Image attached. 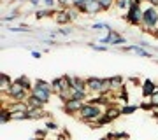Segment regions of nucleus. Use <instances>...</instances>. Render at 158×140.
Listing matches in <instances>:
<instances>
[{
    "mask_svg": "<svg viewBox=\"0 0 158 140\" xmlns=\"http://www.w3.org/2000/svg\"><path fill=\"white\" fill-rule=\"evenodd\" d=\"M121 116V107H116V105H109L104 109V112H102V116L98 119H97V123H93L90 126V128L97 130V128H102V126H106V124L113 123V121H116V119Z\"/></svg>",
    "mask_w": 158,
    "mask_h": 140,
    "instance_id": "nucleus-3",
    "label": "nucleus"
},
{
    "mask_svg": "<svg viewBox=\"0 0 158 140\" xmlns=\"http://www.w3.org/2000/svg\"><path fill=\"white\" fill-rule=\"evenodd\" d=\"M32 95H34L35 98H39L40 102H44V103H49V100H51V96H53V93H51V91H46V90L34 88V90H32Z\"/></svg>",
    "mask_w": 158,
    "mask_h": 140,
    "instance_id": "nucleus-16",
    "label": "nucleus"
},
{
    "mask_svg": "<svg viewBox=\"0 0 158 140\" xmlns=\"http://www.w3.org/2000/svg\"><path fill=\"white\" fill-rule=\"evenodd\" d=\"M70 77V88L74 91H88V86H86V79H81L77 75H69Z\"/></svg>",
    "mask_w": 158,
    "mask_h": 140,
    "instance_id": "nucleus-12",
    "label": "nucleus"
},
{
    "mask_svg": "<svg viewBox=\"0 0 158 140\" xmlns=\"http://www.w3.org/2000/svg\"><path fill=\"white\" fill-rule=\"evenodd\" d=\"M109 79V88H111V93H119V91L125 88V79L121 75H113V77H107Z\"/></svg>",
    "mask_w": 158,
    "mask_h": 140,
    "instance_id": "nucleus-9",
    "label": "nucleus"
},
{
    "mask_svg": "<svg viewBox=\"0 0 158 140\" xmlns=\"http://www.w3.org/2000/svg\"><path fill=\"white\" fill-rule=\"evenodd\" d=\"M25 2H28V0H25Z\"/></svg>",
    "mask_w": 158,
    "mask_h": 140,
    "instance_id": "nucleus-44",
    "label": "nucleus"
},
{
    "mask_svg": "<svg viewBox=\"0 0 158 140\" xmlns=\"http://www.w3.org/2000/svg\"><path fill=\"white\" fill-rule=\"evenodd\" d=\"M142 2H144V0H130V6H132V4H142Z\"/></svg>",
    "mask_w": 158,
    "mask_h": 140,
    "instance_id": "nucleus-42",
    "label": "nucleus"
},
{
    "mask_svg": "<svg viewBox=\"0 0 158 140\" xmlns=\"http://www.w3.org/2000/svg\"><path fill=\"white\" fill-rule=\"evenodd\" d=\"M91 32H98V34H109L111 30H114L109 23H91L90 26Z\"/></svg>",
    "mask_w": 158,
    "mask_h": 140,
    "instance_id": "nucleus-17",
    "label": "nucleus"
},
{
    "mask_svg": "<svg viewBox=\"0 0 158 140\" xmlns=\"http://www.w3.org/2000/svg\"><path fill=\"white\" fill-rule=\"evenodd\" d=\"M48 118V112L42 110V109H30L28 110V119H46Z\"/></svg>",
    "mask_w": 158,
    "mask_h": 140,
    "instance_id": "nucleus-20",
    "label": "nucleus"
},
{
    "mask_svg": "<svg viewBox=\"0 0 158 140\" xmlns=\"http://www.w3.org/2000/svg\"><path fill=\"white\" fill-rule=\"evenodd\" d=\"M98 12H104L102 11V7H100V4H98V0H86L85 14H88V16H95V14H98Z\"/></svg>",
    "mask_w": 158,
    "mask_h": 140,
    "instance_id": "nucleus-11",
    "label": "nucleus"
},
{
    "mask_svg": "<svg viewBox=\"0 0 158 140\" xmlns=\"http://www.w3.org/2000/svg\"><path fill=\"white\" fill-rule=\"evenodd\" d=\"M155 30H158V7L146 6L142 11V34H153Z\"/></svg>",
    "mask_w": 158,
    "mask_h": 140,
    "instance_id": "nucleus-1",
    "label": "nucleus"
},
{
    "mask_svg": "<svg viewBox=\"0 0 158 140\" xmlns=\"http://www.w3.org/2000/svg\"><path fill=\"white\" fill-rule=\"evenodd\" d=\"M12 84H14V81L11 79V75H7L6 72L0 74V93H2V96L9 91V88H11Z\"/></svg>",
    "mask_w": 158,
    "mask_h": 140,
    "instance_id": "nucleus-13",
    "label": "nucleus"
},
{
    "mask_svg": "<svg viewBox=\"0 0 158 140\" xmlns=\"http://www.w3.org/2000/svg\"><path fill=\"white\" fill-rule=\"evenodd\" d=\"M104 109H106V107H100V105H95V103H88V102H85L83 109L77 112V118L81 119L83 123L93 124V123H97V119L102 116Z\"/></svg>",
    "mask_w": 158,
    "mask_h": 140,
    "instance_id": "nucleus-2",
    "label": "nucleus"
},
{
    "mask_svg": "<svg viewBox=\"0 0 158 140\" xmlns=\"http://www.w3.org/2000/svg\"><path fill=\"white\" fill-rule=\"evenodd\" d=\"M86 86H88V93H95V95H109L111 88H109V79H102V77H91L86 79Z\"/></svg>",
    "mask_w": 158,
    "mask_h": 140,
    "instance_id": "nucleus-4",
    "label": "nucleus"
},
{
    "mask_svg": "<svg viewBox=\"0 0 158 140\" xmlns=\"http://www.w3.org/2000/svg\"><path fill=\"white\" fill-rule=\"evenodd\" d=\"M155 91H156V84L153 82L151 79H144V81H142V84H141V93H142V96H144V98H149V96H151Z\"/></svg>",
    "mask_w": 158,
    "mask_h": 140,
    "instance_id": "nucleus-10",
    "label": "nucleus"
},
{
    "mask_svg": "<svg viewBox=\"0 0 158 140\" xmlns=\"http://www.w3.org/2000/svg\"><path fill=\"white\" fill-rule=\"evenodd\" d=\"M148 2V6H153V7H158V0H144Z\"/></svg>",
    "mask_w": 158,
    "mask_h": 140,
    "instance_id": "nucleus-40",
    "label": "nucleus"
},
{
    "mask_svg": "<svg viewBox=\"0 0 158 140\" xmlns=\"http://www.w3.org/2000/svg\"><path fill=\"white\" fill-rule=\"evenodd\" d=\"M28 119V112H11V121H25Z\"/></svg>",
    "mask_w": 158,
    "mask_h": 140,
    "instance_id": "nucleus-28",
    "label": "nucleus"
},
{
    "mask_svg": "<svg viewBox=\"0 0 158 140\" xmlns=\"http://www.w3.org/2000/svg\"><path fill=\"white\" fill-rule=\"evenodd\" d=\"M139 110V105H135V103H134V105H123L121 107V116H130V114H134V112H137Z\"/></svg>",
    "mask_w": 158,
    "mask_h": 140,
    "instance_id": "nucleus-25",
    "label": "nucleus"
},
{
    "mask_svg": "<svg viewBox=\"0 0 158 140\" xmlns=\"http://www.w3.org/2000/svg\"><path fill=\"white\" fill-rule=\"evenodd\" d=\"M27 103H28L30 109H42V110H44V105H46L44 102H40L39 98H35L32 93H30V96H28V100H27Z\"/></svg>",
    "mask_w": 158,
    "mask_h": 140,
    "instance_id": "nucleus-23",
    "label": "nucleus"
},
{
    "mask_svg": "<svg viewBox=\"0 0 158 140\" xmlns=\"http://www.w3.org/2000/svg\"><path fill=\"white\" fill-rule=\"evenodd\" d=\"M46 130H48V131H56L58 130V124L55 123V121H51V119H48V121H46Z\"/></svg>",
    "mask_w": 158,
    "mask_h": 140,
    "instance_id": "nucleus-35",
    "label": "nucleus"
},
{
    "mask_svg": "<svg viewBox=\"0 0 158 140\" xmlns=\"http://www.w3.org/2000/svg\"><path fill=\"white\" fill-rule=\"evenodd\" d=\"M9 112H28L30 107L27 102H12V103H9V105L6 107Z\"/></svg>",
    "mask_w": 158,
    "mask_h": 140,
    "instance_id": "nucleus-15",
    "label": "nucleus"
},
{
    "mask_svg": "<svg viewBox=\"0 0 158 140\" xmlns=\"http://www.w3.org/2000/svg\"><path fill=\"white\" fill-rule=\"evenodd\" d=\"M58 6H60V9H69V7H72V0H58Z\"/></svg>",
    "mask_w": 158,
    "mask_h": 140,
    "instance_id": "nucleus-36",
    "label": "nucleus"
},
{
    "mask_svg": "<svg viewBox=\"0 0 158 140\" xmlns=\"http://www.w3.org/2000/svg\"><path fill=\"white\" fill-rule=\"evenodd\" d=\"M114 7H116V9H119V11H128V7H130V0H116Z\"/></svg>",
    "mask_w": 158,
    "mask_h": 140,
    "instance_id": "nucleus-31",
    "label": "nucleus"
},
{
    "mask_svg": "<svg viewBox=\"0 0 158 140\" xmlns=\"http://www.w3.org/2000/svg\"><path fill=\"white\" fill-rule=\"evenodd\" d=\"M56 11H53V9H35V19H44V18H55Z\"/></svg>",
    "mask_w": 158,
    "mask_h": 140,
    "instance_id": "nucleus-19",
    "label": "nucleus"
},
{
    "mask_svg": "<svg viewBox=\"0 0 158 140\" xmlns=\"http://www.w3.org/2000/svg\"><path fill=\"white\" fill-rule=\"evenodd\" d=\"M88 47H91L93 51H98V53L109 51V46H102V44H97V42H88Z\"/></svg>",
    "mask_w": 158,
    "mask_h": 140,
    "instance_id": "nucleus-30",
    "label": "nucleus"
},
{
    "mask_svg": "<svg viewBox=\"0 0 158 140\" xmlns=\"http://www.w3.org/2000/svg\"><path fill=\"white\" fill-rule=\"evenodd\" d=\"M128 81H130V82H134V86H141V84H142L137 77H128Z\"/></svg>",
    "mask_w": 158,
    "mask_h": 140,
    "instance_id": "nucleus-39",
    "label": "nucleus"
},
{
    "mask_svg": "<svg viewBox=\"0 0 158 140\" xmlns=\"http://www.w3.org/2000/svg\"><path fill=\"white\" fill-rule=\"evenodd\" d=\"M97 44H102V46H113V47H123V46L128 44V40L125 35H121L119 32L116 30H111L109 34H102L97 40Z\"/></svg>",
    "mask_w": 158,
    "mask_h": 140,
    "instance_id": "nucleus-5",
    "label": "nucleus"
},
{
    "mask_svg": "<svg viewBox=\"0 0 158 140\" xmlns=\"http://www.w3.org/2000/svg\"><path fill=\"white\" fill-rule=\"evenodd\" d=\"M7 96H9L12 102H27L28 96H30V91H27L18 81H14V84H12L11 88H9V91H7Z\"/></svg>",
    "mask_w": 158,
    "mask_h": 140,
    "instance_id": "nucleus-7",
    "label": "nucleus"
},
{
    "mask_svg": "<svg viewBox=\"0 0 158 140\" xmlns=\"http://www.w3.org/2000/svg\"><path fill=\"white\" fill-rule=\"evenodd\" d=\"M30 54H32V58H35V60H39V58H42V51L34 49V51H30Z\"/></svg>",
    "mask_w": 158,
    "mask_h": 140,
    "instance_id": "nucleus-38",
    "label": "nucleus"
},
{
    "mask_svg": "<svg viewBox=\"0 0 158 140\" xmlns=\"http://www.w3.org/2000/svg\"><path fill=\"white\" fill-rule=\"evenodd\" d=\"M83 105H85V102H79V100H67L65 103H63V110H65V114L72 116V114H77V112L83 109Z\"/></svg>",
    "mask_w": 158,
    "mask_h": 140,
    "instance_id": "nucleus-8",
    "label": "nucleus"
},
{
    "mask_svg": "<svg viewBox=\"0 0 158 140\" xmlns=\"http://www.w3.org/2000/svg\"><path fill=\"white\" fill-rule=\"evenodd\" d=\"M34 140H44V138H34Z\"/></svg>",
    "mask_w": 158,
    "mask_h": 140,
    "instance_id": "nucleus-43",
    "label": "nucleus"
},
{
    "mask_svg": "<svg viewBox=\"0 0 158 140\" xmlns=\"http://www.w3.org/2000/svg\"><path fill=\"white\" fill-rule=\"evenodd\" d=\"M142 11H144V7L142 4H132L128 7V11L127 14H123V19L128 23L130 26H142Z\"/></svg>",
    "mask_w": 158,
    "mask_h": 140,
    "instance_id": "nucleus-6",
    "label": "nucleus"
},
{
    "mask_svg": "<svg viewBox=\"0 0 158 140\" xmlns=\"http://www.w3.org/2000/svg\"><path fill=\"white\" fill-rule=\"evenodd\" d=\"M67 11H69V16H70V21H72V23L77 21V19H79V14H81V12H79L76 7H69Z\"/></svg>",
    "mask_w": 158,
    "mask_h": 140,
    "instance_id": "nucleus-32",
    "label": "nucleus"
},
{
    "mask_svg": "<svg viewBox=\"0 0 158 140\" xmlns=\"http://www.w3.org/2000/svg\"><path fill=\"white\" fill-rule=\"evenodd\" d=\"M46 131H48V130H37V131H35V135H37V137H40V138H42V137H44V135H46Z\"/></svg>",
    "mask_w": 158,
    "mask_h": 140,
    "instance_id": "nucleus-41",
    "label": "nucleus"
},
{
    "mask_svg": "<svg viewBox=\"0 0 158 140\" xmlns=\"http://www.w3.org/2000/svg\"><path fill=\"white\" fill-rule=\"evenodd\" d=\"M42 6L46 9H53V11H58L60 6H58V0H42Z\"/></svg>",
    "mask_w": 158,
    "mask_h": 140,
    "instance_id": "nucleus-29",
    "label": "nucleus"
},
{
    "mask_svg": "<svg viewBox=\"0 0 158 140\" xmlns=\"http://www.w3.org/2000/svg\"><path fill=\"white\" fill-rule=\"evenodd\" d=\"M16 81L21 84V86H23V88H25L27 91H30V93H32V90H34V81H30L28 75H19Z\"/></svg>",
    "mask_w": 158,
    "mask_h": 140,
    "instance_id": "nucleus-21",
    "label": "nucleus"
},
{
    "mask_svg": "<svg viewBox=\"0 0 158 140\" xmlns=\"http://www.w3.org/2000/svg\"><path fill=\"white\" fill-rule=\"evenodd\" d=\"M56 34H58V37H60V35H63V37H67V35H72V34H74V28L62 26V28H58V30H56Z\"/></svg>",
    "mask_w": 158,
    "mask_h": 140,
    "instance_id": "nucleus-34",
    "label": "nucleus"
},
{
    "mask_svg": "<svg viewBox=\"0 0 158 140\" xmlns=\"http://www.w3.org/2000/svg\"><path fill=\"white\" fill-rule=\"evenodd\" d=\"M34 88L46 90V91H51V93H53V86H51V82H48V81H44V79H35L34 81Z\"/></svg>",
    "mask_w": 158,
    "mask_h": 140,
    "instance_id": "nucleus-24",
    "label": "nucleus"
},
{
    "mask_svg": "<svg viewBox=\"0 0 158 140\" xmlns=\"http://www.w3.org/2000/svg\"><path fill=\"white\" fill-rule=\"evenodd\" d=\"M19 18H21V11H9L6 16H2V25L6 26V25L16 21V19H19Z\"/></svg>",
    "mask_w": 158,
    "mask_h": 140,
    "instance_id": "nucleus-18",
    "label": "nucleus"
},
{
    "mask_svg": "<svg viewBox=\"0 0 158 140\" xmlns=\"http://www.w3.org/2000/svg\"><path fill=\"white\" fill-rule=\"evenodd\" d=\"M139 109H142V110H155V107H153V103H151V100L148 98V100H142L141 103H139Z\"/></svg>",
    "mask_w": 158,
    "mask_h": 140,
    "instance_id": "nucleus-33",
    "label": "nucleus"
},
{
    "mask_svg": "<svg viewBox=\"0 0 158 140\" xmlns=\"http://www.w3.org/2000/svg\"><path fill=\"white\" fill-rule=\"evenodd\" d=\"M9 121H11V112L7 110L6 107H2V109H0V123L6 124V123H9Z\"/></svg>",
    "mask_w": 158,
    "mask_h": 140,
    "instance_id": "nucleus-27",
    "label": "nucleus"
},
{
    "mask_svg": "<svg viewBox=\"0 0 158 140\" xmlns=\"http://www.w3.org/2000/svg\"><path fill=\"white\" fill-rule=\"evenodd\" d=\"M7 32H12V34H32V28L28 25H18V26H7Z\"/></svg>",
    "mask_w": 158,
    "mask_h": 140,
    "instance_id": "nucleus-22",
    "label": "nucleus"
},
{
    "mask_svg": "<svg viewBox=\"0 0 158 140\" xmlns=\"http://www.w3.org/2000/svg\"><path fill=\"white\" fill-rule=\"evenodd\" d=\"M149 100H151L153 107H155V109H158V93H153V95L149 96Z\"/></svg>",
    "mask_w": 158,
    "mask_h": 140,
    "instance_id": "nucleus-37",
    "label": "nucleus"
},
{
    "mask_svg": "<svg viewBox=\"0 0 158 140\" xmlns=\"http://www.w3.org/2000/svg\"><path fill=\"white\" fill-rule=\"evenodd\" d=\"M98 4H100L102 11H104V12H107V11H111V9L114 7L116 0H98Z\"/></svg>",
    "mask_w": 158,
    "mask_h": 140,
    "instance_id": "nucleus-26",
    "label": "nucleus"
},
{
    "mask_svg": "<svg viewBox=\"0 0 158 140\" xmlns=\"http://www.w3.org/2000/svg\"><path fill=\"white\" fill-rule=\"evenodd\" d=\"M53 19L56 21V25H62V26H63V25L72 23V21H70V16H69V11H67V9H58Z\"/></svg>",
    "mask_w": 158,
    "mask_h": 140,
    "instance_id": "nucleus-14",
    "label": "nucleus"
}]
</instances>
